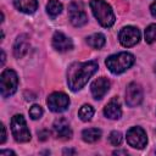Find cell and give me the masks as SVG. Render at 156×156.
<instances>
[{"mask_svg": "<svg viewBox=\"0 0 156 156\" xmlns=\"http://www.w3.org/2000/svg\"><path fill=\"white\" fill-rule=\"evenodd\" d=\"M99 66L95 61L88 62H74L68 67L67 83L71 90H80L90 79V77L98 71Z\"/></svg>", "mask_w": 156, "mask_h": 156, "instance_id": "obj_1", "label": "cell"}, {"mask_svg": "<svg viewBox=\"0 0 156 156\" xmlns=\"http://www.w3.org/2000/svg\"><path fill=\"white\" fill-rule=\"evenodd\" d=\"M90 9L102 27L110 28L115 23V13L111 6L104 0H90Z\"/></svg>", "mask_w": 156, "mask_h": 156, "instance_id": "obj_2", "label": "cell"}, {"mask_svg": "<svg viewBox=\"0 0 156 156\" xmlns=\"http://www.w3.org/2000/svg\"><path fill=\"white\" fill-rule=\"evenodd\" d=\"M105 63L113 74H119L134 63V56L129 52H119L107 57Z\"/></svg>", "mask_w": 156, "mask_h": 156, "instance_id": "obj_3", "label": "cell"}, {"mask_svg": "<svg viewBox=\"0 0 156 156\" xmlns=\"http://www.w3.org/2000/svg\"><path fill=\"white\" fill-rule=\"evenodd\" d=\"M18 85V77L13 69H5L1 73L0 77V88H1V95L4 98H9L17 90Z\"/></svg>", "mask_w": 156, "mask_h": 156, "instance_id": "obj_4", "label": "cell"}, {"mask_svg": "<svg viewBox=\"0 0 156 156\" xmlns=\"http://www.w3.org/2000/svg\"><path fill=\"white\" fill-rule=\"evenodd\" d=\"M11 130L15 140L18 143H26L30 140V132L27 128V123L22 115H15L11 119Z\"/></svg>", "mask_w": 156, "mask_h": 156, "instance_id": "obj_5", "label": "cell"}, {"mask_svg": "<svg viewBox=\"0 0 156 156\" xmlns=\"http://www.w3.org/2000/svg\"><path fill=\"white\" fill-rule=\"evenodd\" d=\"M46 104L52 112H63L67 110L69 105V99L65 93L56 91L49 95Z\"/></svg>", "mask_w": 156, "mask_h": 156, "instance_id": "obj_6", "label": "cell"}, {"mask_svg": "<svg viewBox=\"0 0 156 156\" xmlns=\"http://www.w3.org/2000/svg\"><path fill=\"white\" fill-rule=\"evenodd\" d=\"M69 21L74 27H82L88 22V16L80 2H71L68 6Z\"/></svg>", "mask_w": 156, "mask_h": 156, "instance_id": "obj_7", "label": "cell"}, {"mask_svg": "<svg viewBox=\"0 0 156 156\" xmlns=\"http://www.w3.org/2000/svg\"><path fill=\"white\" fill-rule=\"evenodd\" d=\"M118 39L123 46L130 48V46H134L139 41L140 32L138 28H135L133 26H127L121 29V32L118 34Z\"/></svg>", "mask_w": 156, "mask_h": 156, "instance_id": "obj_8", "label": "cell"}, {"mask_svg": "<svg viewBox=\"0 0 156 156\" xmlns=\"http://www.w3.org/2000/svg\"><path fill=\"white\" fill-rule=\"evenodd\" d=\"M127 141L132 147L143 149V147H145V145L147 143L146 133L140 127H132L127 132Z\"/></svg>", "mask_w": 156, "mask_h": 156, "instance_id": "obj_9", "label": "cell"}, {"mask_svg": "<svg viewBox=\"0 0 156 156\" xmlns=\"http://www.w3.org/2000/svg\"><path fill=\"white\" fill-rule=\"evenodd\" d=\"M143 101V89L136 83H130L126 90V102L130 107L138 106Z\"/></svg>", "mask_w": 156, "mask_h": 156, "instance_id": "obj_10", "label": "cell"}, {"mask_svg": "<svg viewBox=\"0 0 156 156\" xmlns=\"http://www.w3.org/2000/svg\"><path fill=\"white\" fill-rule=\"evenodd\" d=\"M108 89H110V80L105 77H100V78L95 79L90 87L91 94H93L94 99H96V100L102 99L104 95L108 91Z\"/></svg>", "mask_w": 156, "mask_h": 156, "instance_id": "obj_11", "label": "cell"}, {"mask_svg": "<svg viewBox=\"0 0 156 156\" xmlns=\"http://www.w3.org/2000/svg\"><path fill=\"white\" fill-rule=\"evenodd\" d=\"M52 46L55 50H57L60 52H65L73 48V43L62 32H56L52 37Z\"/></svg>", "mask_w": 156, "mask_h": 156, "instance_id": "obj_12", "label": "cell"}, {"mask_svg": "<svg viewBox=\"0 0 156 156\" xmlns=\"http://www.w3.org/2000/svg\"><path fill=\"white\" fill-rule=\"evenodd\" d=\"M29 49V39L26 34H21L17 37L15 44H13V55L17 58L23 57Z\"/></svg>", "mask_w": 156, "mask_h": 156, "instance_id": "obj_13", "label": "cell"}, {"mask_svg": "<svg viewBox=\"0 0 156 156\" xmlns=\"http://www.w3.org/2000/svg\"><path fill=\"white\" fill-rule=\"evenodd\" d=\"M54 132L58 138L62 139H69L72 136V130L69 128L68 122L65 118H57L54 122Z\"/></svg>", "mask_w": 156, "mask_h": 156, "instance_id": "obj_14", "label": "cell"}, {"mask_svg": "<svg viewBox=\"0 0 156 156\" xmlns=\"http://www.w3.org/2000/svg\"><path fill=\"white\" fill-rule=\"evenodd\" d=\"M104 113L107 118L111 119H118L122 116V110H121V105L117 98H113L104 108Z\"/></svg>", "mask_w": 156, "mask_h": 156, "instance_id": "obj_15", "label": "cell"}, {"mask_svg": "<svg viewBox=\"0 0 156 156\" xmlns=\"http://www.w3.org/2000/svg\"><path fill=\"white\" fill-rule=\"evenodd\" d=\"M13 4L20 11L24 13H33L38 9L37 0H13Z\"/></svg>", "mask_w": 156, "mask_h": 156, "instance_id": "obj_16", "label": "cell"}, {"mask_svg": "<svg viewBox=\"0 0 156 156\" xmlns=\"http://www.w3.org/2000/svg\"><path fill=\"white\" fill-rule=\"evenodd\" d=\"M100 136H101V130L98 128H88L84 129L82 133V138L87 143H95L100 139Z\"/></svg>", "mask_w": 156, "mask_h": 156, "instance_id": "obj_17", "label": "cell"}, {"mask_svg": "<svg viewBox=\"0 0 156 156\" xmlns=\"http://www.w3.org/2000/svg\"><path fill=\"white\" fill-rule=\"evenodd\" d=\"M105 41H106L105 35L101 33H95L87 38V43L94 49H101L105 45Z\"/></svg>", "mask_w": 156, "mask_h": 156, "instance_id": "obj_18", "label": "cell"}, {"mask_svg": "<svg viewBox=\"0 0 156 156\" xmlns=\"http://www.w3.org/2000/svg\"><path fill=\"white\" fill-rule=\"evenodd\" d=\"M46 11L51 17H56L62 11V4L58 0H49L46 5Z\"/></svg>", "mask_w": 156, "mask_h": 156, "instance_id": "obj_19", "label": "cell"}, {"mask_svg": "<svg viewBox=\"0 0 156 156\" xmlns=\"http://www.w3.org/2000/svg\"><path fill=\"white\" fill-rule=\"evenodd\" d=\"M93 115H94V108H93L90 105H83V106L79 108V111H78L79 118H80L82 121H84V122L90 121L91 117H93Z\"/></svg>", "mask_w": 156, "mask_h": 156, "instance_id": "obj_20", "label": "cell"}, {"mask_svg": "<svg viewBox=\"0 0 156 156\" xmlns=\"http://www.w3.org/2000/svg\"><path fill=\"white\" fill-rule=\"evenodd\" d=\"M145 41L149 44L156 41V24H150L145 29Z\"/></svg>", "mask_w": 156, "mask_h": 156, "instance_id": "obj_21", "label": "cell"}, {"mask_svg": "<svg viewBox=\"0 0 156 156\" xmlns=\"http://www.w3.org/2000/svg\"><path fill=\"white\" fill-rule=\"evenodd\" d=\"M29 116L32 117V119H39L43 116V108L39 105H33L29 108Z\"/></svg>", "mask_w": 156, "mask_h": 156, "instance_id": "obj_22", "label": "cell"}, {"mask_svg": "<svg viewBox=\"0 0 156 156\" xmlns=\"http://www.w3.org/2000/svg\"><path fill=\"white\" fill-rule=\"evenodd\" d=\"M108 140H110V143H111L112 145L117 146V145H119V144L122 143V134H121L119 132H117V130H113V132L110 134Z\"/></svg>", "mask_w": 156, "mask_h": 156, "instance_id": "obj_23", "label": "cell"}, {"mask_svg": "<svg viewBox=\"0 0 156 156\" xmlns=\"http://www.w3.org/2000/svg\"><path fill=\"white\" fill-rule=\"evenodd\" d=\"M0 129H1V139H0V143L4 144L5 140H6V129H5V126L2 123L0 124Z\"/></svg>", "mask_w": 156, "mask_h": 156, "instance_id": "obj_24", "label": "cell"}, {"mask_svg": "<svg viewBox=\"0 0 156 156\" xmlns=\"http://www.w3.org/2000/svg\"><path fill=\"white\" fill-rule=\"evenodd\" d=\"M48 135H49V132H46V130H43V132H38V138H39L40 140H45Z\"/></svg>", "mask_w": 156, "mask_h": 156, "instance_id": "obj_25", "label": "cell"}, {"mask_svg": "<svg viewBox=\"0 0 156 156\" xmlns=\"http://www.w3.org/2000/svg\"><path fill=\"white\" fill-rule=\"evenodd\" d=\"M150 11H151V15L156 18V1H155V2H152V5L150 6Z\"/></svg>", "mask_w": 156, "mask_h": 156, "instance_id": "obj_26", "label": "cell"}, {"mask_svg": "<svg viewBox=\"0 0 156 156\" xmlns=\"http://www.w3.org/2000/svg\"><path fill=\"white\" fill-rule=\"evenodd\" d=\"M0 155H1V156H4V155H15V152L11 151V150H4V151L0 152Z\"/></svg>", "mask_w": 156, "mask_h": 156, "instance_id": "obj_27", "label": "cell"}, {"mask_svg": "<svg viewBox=\"0 0 156 156\" xmlns=\"http://www.w3.org/2000/svg\"><path fill=\"white\" fill-rule=\"evenodd\" d=\"M4 62H5V52H4V50L1 51V65H4Z\"/></svg>", "mask_w": 156, "mask_h": 156, "instance_id": "obj_28", "label": "cell"}, {"mask_svg": "<svg viewBox=\"0 0 156 156\" xmlns=\"http://www.w3.org/2000/svg\"><path fill=\"white\" fill-rule=\"evenodd\" d=\"M115 155H127V151H115Z\"/></svg>", "mask_w": 156, "mask_h": 156, "instance_id": "obj_29", "label": "cell"}, {"mask_svg": "<svg viewBox=\"0 0 156 156\" xmlns=\"http://www.w3.org/2000/svg\"><path fill=\"white\" fill-rule=\"evenodd\" d=\"M63 154H76V151H74V150H67V149H66V150L63 151Z\"/></svg>", "mask_w": 156, "mask_h": 156, "instance_id": "obj_30", "label": "cell"}, {"mask_svg": "<svg viewBox=\"0 0 156 156\" xmlns=\"http://www.w3.org/2000/svg\"><path fill=\"white\" fill-rule=\"evenodd\" d=\"M155 72H156V66H155Z\"/></svg>", "mask_w": 156, "mask_h": 156, "instance_id": "obj_31", "label": "cell"}]
</instances>
